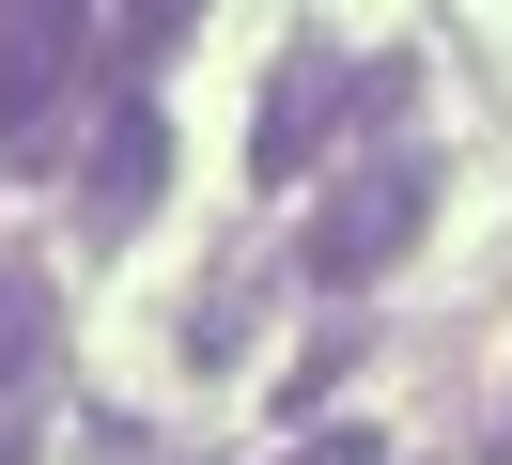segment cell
<instances>
[{
	"mask_svg": "<svg viewBox=\"0 0 512 465\" xmlns=\"http://www.w3.org/2000/svg\"><path fill=\"white\" fill-rule=\"evenodd\" d=\"M419 217H435V155H419V140L342 155V171H326V202H311V279H326V295L388 279V264L419 248Z\"/></svg>",
	"mask_w": 512,
	"mask_h": 465,
	"instance_id": "1",
	"label": "cell"
},
{
	"mask_svg": "<svg viewBox=\"0 0 512 465\" xmlns=\"http://www.w3.org/2000/svg\"><path fill=\"white\" fill-rule=\"evenodd\" d=\"M326 109H373V124H388V109H404V47H388V62H357V47H326V31H311V47L280 62V93L249 109V171H311Z\"/></svg>",
	"mask_w": 512,
	"mask_h": 465,
	"instance_id": "2",
	"label": "cell"
},
{
	"mask_svg": "<svg viewBox=\"0 0 512 465\" xmlns=\"http://www.w3.org/2000/svg\"><path fill=\"white\" fill-rule=\"evenodd\" d=\"M78 62H94V16H63V0L0 16V155H47V140H63Z\"/></svg>",
	"mask_w": 512,
	"mask_h": 465,
	"instance_id": "3",
	"label": "cell"
},
{
	"mask_svg": "<svg viewBox=\"0 0 512 465\" xmlns=\"http://www.w3.org/2000/svg\"><path fill=\"white\" fill-rule=\"evenodd\" d=\"M156 186H171V124H156V93H125V109L94 124V171H78V233L125 248L140 217H156Z\"/></svg>",
	"mask_w": 512,
	"mask_h": 465,
	"instance_id": "4",
	"label": "cell"
},
{
	"mask_svg": "<svg viewBox=\"0 0 512 465\" xmlns=\"http://www.w3.org/2000/svg\"><path fill=\"white\" fill-rule=\"evenodd\" d=\"M187 31H202V16H187V0H156V16H94V62H109V78H125V93H140V78H156V62H171V47H187Z\"/></svg>",
	"mask_w": 512,
	"mask_h": 465,
	"instance_id": "5",
	"label": "cell"
},
{
	"mask_svg": "<svg viewBox=\"0 0 512 465\" xmlns=\"http://www.w3.org/2000/svg\"><path fill=\"white\" fill-rule=\"evenodd\" d=\"M47 326H63V310H47V279L0 264V388H32V372H47Z\"/></svg>",
	"mask_w": 512,
	"mask_h": 465,
	"instance_id": "6",
	"label": "cell"
},
{
	"mask_svg": "<svg viewBox=\"0 0 512 465\" xmlns=\"http://www.w3.org/2000/svg\"><path fill=\"white\" fill-rule=\"evenodd\" d=\"M295 465H373V434H326V450H295Z\"/></svg>",
	"mask_w": 512,
	"mask_h": 465,
	"instance_id": "7",
	"label": "cell"
},
{
	"mask_svg": "<svg viewBox=\"0 0 512 465\" xmlns=\"http://www.w3.org/2000/svg\"><path fill=\"white\" fill-rule=\"evenodd\" d=\"M497 465H512V419H497Z\"/></svg>",
	"mask_w": 512,
	"mask_h": 465,
	"instance_id": "8",
	"label": "cell"
}]
</instances>
